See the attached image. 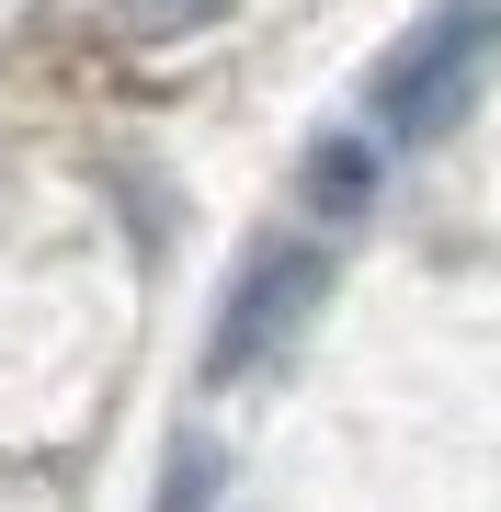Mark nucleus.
I'll use <instances>...</instances> for the list:
<instances>
[{"label":"nucleus","instance_id":"2","mask_svg":"<svg viewBox=\"0 0 501 512\" xmlns=\"http://www.w3.org/2000/svg\"><path fill=\"white\" fill-rule=\"evenodd\" d=\"M331 296V262L319 251H262L240 285H228V319H217V342H205V376H251V365H274L285 342L308 330V308Z\"/></svg>","mask_w":501,"mask_h":512},{"label":"nucleus","instance_id":"3","mask_svg":"<svg viewBox=\"0 0 501 512\" xmlns=\"http://www.w3.org/2000/svg\"><path fill=\"white\" fill-rule=\"evenodd\" d=\"M365 183H376L365 148H319V160H308V194H319V205H365Z\"/></svg>","mask_w":501,"mask_h":512},{"label":"nucleus","instance_id":"1","mask_svg":"<svg viewBox=\"0 0 501 512\" xmlns=\"http://www.w3.org/2000/svg\"><path fill=\"white\" fill-rule=\"evenodd\" d=\"M490 69H501V0H445L410 46H388L365 69V114H376V137H399V148L410 137H456L467 103L490 92Z\"/></svg>","mask_w":501,"mask_h":512},{"label":"nucleus","instance_id":"4","mask_svg":"<svg viewBox=\"0 0 501 512\" xmlns=\"http://www.w3.org/2000/svg\"><path fill=\"white\" fill-rule=\"evenodd\" d=\"M171 12H205V0H126V23H171Z\"/></svg>","mask_w":501,"mask_h":512}]
</instances>
